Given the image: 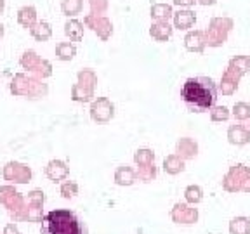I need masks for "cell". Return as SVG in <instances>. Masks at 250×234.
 Masks as SVG:
<instances>
[{
	"label": "cell",
	"mask_w": 250,
	"mask_h": 234,
	"mask_svg": "<svg viewBox=\"0 0 250 234\" xmlns=\"http://www.w3.org/2000/svg\"><path fill=\"white\" fill-rule=\"evenodd\" d=\"M181 98L191 113H203L214 108L217 99V87L208 77L188 78L181 89Z\"/></svg>",
	"instance_id": "1"
},
{
	"label": "cell",
	"mask_w": 250,
	"mask_h": 234,
	"mask_svg": "<svg viewBox=\"0 0 250 234\" xmlns=\"http://www.w3.org/2000/svg\"><path fill=\"white\" fill-rule=\"evenodd\" d=\"M40 234H89V231L75 212L52 210L43 217Z\"/></svg>",
	"instance_id": "2"
},
{
	"label": "cell",
	"mask_w": 250,
	"mask_h": 234,
	"mask_svg": "<svg viewBox=\"0 0 250 234\" xmlns=\"http://www.w3.org/2000/svg\"><path fill=\"white\" fill-rule=\"evenodd\" d=\"M234 28V21L228 16L223 18H212L208 21V28L205 30V39H207L208 47H221L228 42V37H229L231 30Z\"/></svg>",
	"instance_id": "3"
},
{
	"label": "cell",
	"mask_w": 250,
	"mask_h": 234,
	"mask_svg": "<svg viewBox=\"0 0 250 234\" xmlns=\"http://www.w3.org/2000/svg\"><path fill=\"white\" fill-rule=\"evenodd\" d=\"M184 45L189 52H203L207 47V39H205V31L202 30H191L188 31L184 37Z\"/></svg>",
	"instance_id": "4"
},
{
	"label": "cell",
	"mask_w": 250,
	"mask_h": 234,
	"mask_svg": "<svg viewBox=\"0 0 250 234\" xmlns=\"http://www.w3.org/2000/svg\"><path fill=\"white\" fill-rule=\"evenodd\" d=\"M172 20H174V28L186 31V30H189V28L195 26L196 14H195V11H191V9H179L177 12H174Z\"/></svg>",
	"instance_id": "5"
},
{
	"label": "cell",
	"mask_w": 250,
	"mask_h": 234,
	"mask_svg": "<svg viewBox=\"0 0 250 234\" xmlns=\"http://www.w3.org/2000/svg\"><path fill=\"white\" fill-rule=\"evenodd\" d=\"M240 77H242L240 71L228 66L226 73L223 75V80H221V90H223V94H233L236 90V87H238Z\"/></svg>",
	"instance_id": "6"
},
{
	"label": "cell",
	"mask_w": 250,
	"mask_h": 234,
	"mask_svg": "<svg viewBox=\"0 0 250 234\" xmlns=\"http://www.w3.org/2000/svg\"><path fill=\"white\" fill-rule=\"evenodd\" d=\"M172 30L174 28L168 24V21H155L149 28V35L156 40V42H167L172 37Z\"/></svg>",
	"instance_id": "7"
},
{
	"label": "cell",
	"mask_w": 250,
	"mask_h": 234,
	"mask_svg": "<svg viewBox=\"0 0 250 234\" xmlns=\"http://www.w3.org/2000/svg\"><path fill=\"white\" fill-rule=\"evenodd\" d=\"M64 33L70 37L71 42H80L83 39V24L77 20H71L64 26Z\"/></svg>",
	"instance_id": "8"
},
{
	"label": "cell",
	"mask_w": 250,
	"mask_h": 234,
	"mask_svg": "<svg viewBox=\"0 0 250 234\" xmlns=\"http://www.w3.org/2000/svg\"><path fill=\"white\" fill-rule=\"evenodd\" d=\"M174 16V9L168 4H155L151 7V18L155 21H168Z\"/></svg>",
	"instance_id": "9"
},
{
	"label": "cell",
	"mask_w": 250,
	"mask_h": 234,
	"mask_svg": "<svg viewBox=\"0 0 250 234\" xmlns=\"http://www.w3.org/2000/svg\"><path fill=\"white\" fill-rule=\"evenodd\" d=\"M228 136H229L231 144H247V142L250 140L249 132H247L243 127H240V125H236V127H231Z\"/></svg>",
	"instance_id": "10"
},
{
	"label": "cell",
	"mask_w": 250,
	"mask_h": 234,
	"mask_svg": "<svg viewBox=\"0 0 250 234\" xmlns=\"http://www.w3.org/2000/svg\"><path fill=\"white\" fill-rule=\"evenodd\" d=\"M229 66L234 68L236 71H240L242 75H245L250 71V58L249 56H234L229 61Z\"/></svg>",
	"instance_id": "11"
},
{
	"label": "cell",
	"mask_w": 250,
	"mask_h": 234,
	"mask_svg": "<svg viewBox=\"0 0 250 234\" xmlns=\"http://www.w3.org/2000/svg\"><path fill=\"white\" fill-rule=\"evenodd\" d=\"M94 31H96V33H98V35L101 37L103 40H106L109 35H111L113 28H111V23H109L106 18H99L98 23L94 24Z\"/></svg>",
	"instance_id": "12"
},
{
	"label": "cell",
	"mask_w": 250,
	"mask_h": 234,
	"mask_svg": "<svg viewBox=\"0 0 250 234\" xmlns=\"http://www.w3.org/2000/svg\"><path fill=\"white\" fill-rule=\"evenodd\" d=\"M83 0H64L62 2V12L66 16H77L82 11Z\"/></svg>",
	"instance_id": "13"
},
{
	"label": "cell",
	"mask_w": 250,
	"mask_h": 234,
	"mask_svg": "<svg viewBox=\"0 0 250 234\" xmlns=\"http://www.w3.org/2000/svg\"><path fill=\"white\" fill-rule=\"evenodd\" d=\"M75 47L73 45H70V43H59L58 45V56H59V59H71L75 56Z\"/></svg>",
	"instance_id": "14"
},
{
	"label": "cell",
	"mask_w": 250,
	"mask_h": 234,
	"mask_svg": "<svg viewBox=\"0 0 250 234\" xmlns=\"http://www.w3.org/2000/svg\"><path fill=\"white\" fill-rule=\"evenodd\" d=\"M210 117L214 121H223L229 118V111H228V108H224V106H215V108H212Z\"/></svg>",
	"instance_id": "15"
},
{
	"label": "cell",
	"mask_w": 250,
	"mask_h": 234,
	"mask_svg": "<svg viewBox=\"0 0 250 234\" xmlns=\"http://www.w3.org/2000/svg\"><path fill=\"white\" fill-rule=\"evenodd\" d=\"M234 117L238 118V120H245V118H249L250 117L249 104H245V102H238V104H234Z\"/></svg>",
	"instance_id": "16"
},
{
	"label": "cell",
	"mask_w": 250,
	"mask_h": 234,
	"mask_svg": "<svg viewBox=\"0 0 250 234\" xmlns=\"http://www.w3.org/2000/svg\"><path fill=\"white\" fill-rule=\"evenodd\" d=\"M172 2H174V5H179L181 9H183V7L189 9V7H193V5L196 4V0H172Z\"/></svg>",
	"instance_id": "17"
},
{
	"label": "cell",
	"mask_w": 250,
	"mask_h": 234,
	"mask_svg": "<svg viewBox=\"0 0 250 234\" xmlns=\"http://www.w3.org/2000/svg\"><path fill=\"white\" fill-rule=\"evenodd\" d=\"M200 5H214L217 4V0H196Z\"/></svg>",
	"instance_id": "18"
}]
</instances>
